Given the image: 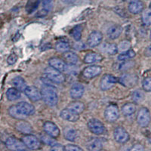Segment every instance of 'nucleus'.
Returning <instances> with one entry per match:
<instances>
[{
  "label": "nucleus",
  "instance_id": "f257e3e1",
  "mask_svg": "<svg viewBox=\"0 0 151 151\" xmlns=\"http://www.w3.org/2000/svg\"><path fill=\"white\" fill-rule=\"evenodd\" d=\"M43 101L45 104L50 106H54L58 101V96L55 88L52 86L45 85L41 90Z\"/></svg>",
  "mask_w": 151,
  "mask_h": 151
},
{
  "label": "nucleus",
  "instance_id": "f03ea898",
  "mask_svg": "<svg viewBox=\"0 0 151 151\" xmlns=\"http://www.w3.org/2000/svg\"><path fill=\"white\" fill-rule=\"evenodd\" d=\"M44 74L46 76V79L52 81L54 83L60 84L65 81V76L63 75V73L60 71L52 67L51 66L45 69Z\"/></svg>",
  "mask_w": 151,
  "mask_h": 151
},
{
  "label": "nucleus",
  "instance_id": "7ed1b4c3",
  "mask_svg": "<svg viewBox=\"0 0 151 151\" xmlns=\"http://www.w3.org/2000/svg\"><path fill=\"white\" fill-rule=\"evenodd\" d=\"M151 120L150 113L147 107H142L139 110L137 116V122L141 127L145 128L149 125Z\"/></svg>",
  "mask_w": 151,
  "mask_h": 151
},
{
  "label": "nucleus",
  "instance_id": "20e7f679",
  "mask_svg": "<svg viewBox=\"0 0 151 151\" xmlns=\"http://www.w3.org/2000/svg\"><path fill=\"white\" fill-rule=\"evenodd\" d=\"M16 108L19 113L22 116L24 119L27 118L29 116L33 115L35 113V107L33 104L27 103V102H20L15 105Z\"/></svg>",
  "mask_w": 151,
  "mask_h": 151
},
{
  "label": "nucleus",
  "instance_id": "39448f33",
  "mask_svg": "<svg viewBox=\"0 0 151 151\" xmlns=\"http://www.w3.org/2000/svg\"><path fill=\"white\" fill-rule=\"evenodd\" d=\"M104 117L110 122L116 121L119 117V110L116 104H110L106 106L104 111Z\"/></svg>",
  "mask_w": 151,
  "mask_h": 151
},
{
  "label": "nucleus",
  "instance_id": "423d86ee",
  "mask_svg": "<svg viewBox=\"0 0 151 151\" xmlns=\"http://www.w3.org/2000/svg\"><path fill=\"white\" fill-rule=\"evenodd\" d=\"M88 128L91 133L100 135L104 133L105 127L104 124L97 119H91L88 122Z\"/></svg>",
  "mask_w": 151,
  "mask_h": 151
},
{
  "label": "nucleus",
  "instance_id": "0eeeda50",
  "mask_svg": "<svg viewBox=\"0 0 151 151\" xmlns=\"http://www.w3.org/2000/svg\"><path fill=\"white\" fill-rule=\"evenodd\" d=\"M22 141L27 148L30 150H38L41 147V142L36 136L33 134H25L22 137Z\"/></svg>",
  "mask_w": 151,
  "mask_h": 151
},
{
  "label": "nucleus",
  "instance_id": "6e6552de",
  "mask_svg": "<svg viewBox=\"0 0 151 151\" xmlns=\"http://www.w3.org/2000/svg\"><path fill=\"white\" fill-rule=\"evenodd\" d=\"M117 83V79L111 74H106L101 78L100 82V87L103 91L110 89Z\"/></svg>",
  "mask_w": 151,
  "mask_h": 151
},
{
  "label": "nucleus",
  "instance_id": "1a4fd4ad",
  "mask_svg": "<svg viewBox=\"0 0 151 151\" xmlns=\"http://www.w3.org/2000/svg\"><path fill=\"white\" fill-rule=\"evenodd\" d=\"M5 146L11 150H24L27 147L25 146L22 140L20 141L14 137H9L5 141Z\"/></svg>",
  "mask_w": 151,
  "mask_h": 151
},
{
  "label": "nucleus",
  "instance_id": "9d476101",
  "mask_svg": "<svg viewBox=\"0 0 151 151\" xmlns=\"http://www.w3.org/2000/svg\"><path fill=\"white\" fill-rule=\"evenodd\" d=\"M113 137L116 141L119 144H125L129 140V134L128 132L124 128L119 126L114 130Z\"/></svg>",
  "mask_w": 151,
  "mask_h": 151
},
{
  "label": "nucleus",
  "instance_id": "9b49d317",
  "mask_svg": "<svg viewBox=\"0 0 151 151\" xmlns=\"http://www.w3.org/2000/svg\"><path fill=\"white\" fill-rule=\"evenodd\" d=\"M24 94L32 101H38L42 99L41 91L35 86H27L24 90Z\"/></svg>",
  "mask_w": 151,
  "mask_h": 151
},
{
  "label": "nucleus",
  "instance_id": "f8f14e48",
  "mask_svg": "<svg viewBox=\"0 0 151 151\" xmlns=\"http://www.w3.org/2000/svg\"><path fill=\"white\" fill-rule=\"evenodd\" d=\"M43 130L45 132V134L52 136V137H55V138L60 135V130H59L58 127L57 126L56 124L52 122H50V121L45 122L44 123Z\"/></svg>",
  "mask_w": 151,
  "mask_h": 151
},
{
  "label": "nucleus",
  "instance_id": "ddd939ff",
  "mask_svg": "<svg viewBox=\"0 0 151 151\" xmlns=\"http://www.w3.org/2000/svg\"><path fill=\"white\" fill-rule=\"evenodd\" d=\"M103 35L99 31H93L89 34L87 40V44L89 47H96L101 42Z\"/></svg>",
  "mask_w": 151,
  "mask_h": 151
},
{
  "label": "nucleus",
  "instance_id": "4468645a",
  "mask_svg": "<svg viewBox=\"0 0 151 151\" xmlns=\"http://www.w3.org/2000/svg\"><path fill=\"white\" fill-rule=\"evenodd\" d=\"M102 71L101 67L97 65H93L87 67L83 70V76L87 79H92L97 76L100 75Z\"/></svg>",
  "mask_w": 151,
  "mask_h": 151
},
{
  "label": "nucleus",
  "instance_id": "2eb2a0df",
  "mask_svg": "<svg viewBox=\"0 0 151 151\" xmlns=\"http://www.w3.org/2000/svg\"><path fill=\"white\" fill-rule=\"evenodd\" d=\"M119 82L125 87H133L137 82V77L133 74H124L119 79Z\"/></svg>",
  "mask_w": 151,
  "mask_h": 151
},
{
  "label": "nucleus",
  "instance_id": "dca6fc26",
  "mask_svg": "<svg viewBox=\"0 0 151 151\" xmlns=\"http://www.w3.org/2000/svg\"><path fill=\"white\" fill-rule=\"evenodd\" d=\"M60 116L63 119L69 122H76L79 119V114L74 113L70 109L67 108L62 110L60 113Z\"/></svg>",
  "mask_w": 151,
  "mask_h": 151
},
{
  "label": "nucleus",
  "instance_id": "f3484780",
  "mask_svg": "<svg viewBox=\"0 0 151 151\" xmlns=\"http://www.w3.org/2000/svg\"><path fill=\"white\" fill-rule=\"evenodd\" d=\"M85 92V88L80 83L74 84L70 90V95L73 99H79L83 97Z\"/></svg>",
  "mask_w": 151,
  "mask_h": 151
},
{
  "label": "nucleus",
  "instance_id": "a211bd4d",
  "mask_svg": "<svg viewBox=\"0 0 151 151\" xmlns=\"http://www.w3.org/2000/svg\"><path fill=\"white\" fill-rule=\"evenodd\" d=\"M48 64L53 68L56 69L60 72H64L67 70V64L64 60L58 58H52L48 60Z\"/></svg>",
  "mask_w": 151,
  "mask_h": 151
},
{
  "label": "nucleus",
  "instance_id": "6ab92c4d",
  "mask_svg": "<svg viewBox=\"0 0 151 151\" xmlns=\"http://www.w3.org/2000/svg\"><path fill=\"white\" fill-rule=\"evenodd\" d=\"M144 5L141 1L139 0H134L132 1L129 5V11L133 14H139L144 10Z\"/></svg>",
  "mask_w": 151,
  "mask_h": 151
},
{
  "label": "nucleus",
  "instance_id": "aec40b11",
  "mask_svg": "<svg viewBox=\"0 0 151 151\" xmlns=\"http://www.w3.org/2000/svg\"><path fill=\"white\" fill-rule=\"evenodd\" d=\"M103 147V143L100 138L92 137L87 143V149L88 150H100Z\"/></svg>",
  "mask_w": 151,
  "mask_h": 151
},
{
  "label": "nucleus",
  "instance_id": "412c9836",
  "mask_svg": "<svg viewBox=\"0 0 151 151\" xmlns=\"http://www.w3.org/2000/svg\"><path fill=\"white\" fill-rule=\"evenodd\" d=\"M16 129L24 134H31V132L33 131V129H32V126H31L30 124L28 123L26 121L23 120H21L16 124Z\"/></svg>",
  "mask_w": 151,
  "mask_h": 151
},
{
  "label": "nucleus",
  "instance_id": "4be33fe9",
  "mask_svg": "<svg viewBox=\"0 0 151 151\" xmlns=\"http://www.w3.org/2000/svg\"><path fill=\"white\" fill-rule=\"evenodd\" d=\"M122 33V27L119 25H113L110 27L106 31V34L111 40H116L119 37Z\"/></svg>",
  "mask_w": 151,
  "mask_h": 151
},
{
  "label": "nucleus",
  "instance_id": "5701e85b",
  "mask_svg": "<svg viewBox=\"0 0 151 151\" xmlns=\"http://www.w3.org/2000/svg\"><path fill=\"white\" fill-rule=\"evenodd\" d=\"M102 59H103V58L101 55L91 52V53L87 54L85 56L84 62L86 64H94V63H97V62H101Z\"/></svg>",
  "mask_w": 151,
  "mask_h": 151
},
{
  "label": "nucleus",
  "instance_id": "b1692460",
  "mask_svg": "<svg viewBox=\"0 0 151 151\" xmlns=\"http://www.w3.org/2000/svg\"><path fill=\"white\" fill-rule=\"evenodd\" d=\"M21 91L17 89V88H10L6 91V97H7L8 100L11 101H17L19 98H21Z\"/></svg>",
  "mask_w": 151,
  "mask_h": 151
},
{
  "label": "nucleus",
  "instance_id": "393cba45",
  "mask_svg": "<svg viewBox=\"0 0 151 151\" xmlns=\"http://www.w3.org/2000/svg\"><path fill=\"white\" fill-rule=\"evenodd\" d=\"M67 108L73 111L74 113L77 114H81L85 110V105L83 102L81 101H73L71 102L67 106Z\"/></svg>",
  "mask_w": 151,
  "mask_h": 151
},
{
  "label": "nucleus",
  "instance_id": "a878e982",
  "mask_svg": "<svg viewBox=\"0 0 151 151\" xmlns=\"http://www.w3.org/2000/svg\"><path fill=\"white\" fill-rule=\"evenodd\" d=\"M63 57H64V60L67 61V64H71V65H75L79 61V58H78L77 55H76L74 52H70V51L64 52Z\"/></svg>",
  "mask_w": 151,
  "mask_h": 151
},
{
  "label": "nucleus",
  "instance_id": "bb28decb",
  "mask_svg": "<svg viewBox=\"0 0 151 151\" xmlns=\"http://www.w3.org/2000/svg\"><path fill=\"white\" fill-rule=\"evenodd\" d=\"M64 137L69 141H75L77 138V132L74 129L70 127H67L64 131Z\"/></svg>",
  "mask_w": 151,
  "mask_h": 151
},
{
  "label": "nucleus",
  "instance_id": "cd10ccee",
  "mask_svg": "<svg viewBox=\"0 0 151 151\" xmlns=\"http://www.w3.org/2000/svg\"><path fill=\"white\" fill-rule=\"evenodd\" d=\"M136 111V105L134 103H127L124 104L122 107V113L125 116L134 114Z\"/></svg>",
  "mask_w": 151,
  "mask_h": 151
},
{
  "label": "nucleus",
  "instance_id": "c85d7f7f",
  "mask_svg": "<svg viewBox=\"0 0 151 151\" xmlns=\"http://www.w3.org/2000/svg\"><path fill=\"white\" fill-rule=\"evenodd\" d=\"M12 84L14 85V87L17 88V89L23 91H24L25 88L27 87L25 80L22 77H21V76H16V77H14L13 80H12Z\"/></svg>",
  "mask_w": 151,
  "mask_h": 151
},
{
  "label": "nucleus",
  "instance_id": "c756f323",
  "mask_svg": "<svg viewBox=\"0 0 151 151\" xmlns=\"http://www.w3.org/2000/svg\"><path fill=\"white\" fill-rule=\"evenodd\" d=\"M141 21L145 26H150L151 25V9H146L142 12L141 15Z\"/></svg>",
  "mask_w": 151,
  "mask_h": 151
},
{
  "label": "nucleus",
  "instance_id": "7c9ffc66",
  "mask_svg": "<svg viewBox=\"0 0 151 151\" xmlns=\"http://www.w3.org/2000/svg\"><path fill=\"white\" fill-rule=\"evenodd\" d=\"M135 56V52L133 50H129L127 52H122L120 55L118 56V60L120 61H125V60H128L129 59L133 58Z\"/></svg>",
  "mask_w": 151,
  "mask_h": 151
},
{
  "label": "nucleus",
  "instance_id": "2f4dec72",
  "mask_svg": "<svg viewBox=\"0 0 151 151\" xmlns=\"http://www.w3.org/2000/svg\"><path fill=\"white\" fill-rule=\"evenodd\" d=\"M70 48V46L69 45V43L66 42H58L55 45V49L57 52H61V53L68 52Z\"/></svg>",
  "mask_w": 151,
  "mask_h": 151
},
{
  "label": "nucleus",
  "instance_id": "473e14b6",
  "mask_svg": "<svg viewBox=\"0 0 151 151\" xmlns=\"http://www.w3.org/2000/svg\"><path fill=\"white\" fill-rule=\"evenodd\" d=\"M82 32H83V27L81 26H76L71 31V36L75 40L79 41L82 38Z\"/></svg>",
  "mask_w": 151,
  "mask_h": 151
},
{
  "label": "nucleus",
  "instance_id": "72a5a7b5",
  "mask_svg": "<svg viewBox=\"0 0 151 151\" xmlns=\"http://www.w3.org/2000/svg\"><path fill=\"white\" fill-rule=\"evenodd\" d=\"M9 113L11 116L13 117V118H14V119H18V120H24V119L22 117V116H21V114L19 113V112L17 111L15 105H14V106H12L9 107Z\"/></svg>",
  "mask_w": 151,
  "mask_h": 151
},
{
  "label": "nucleus",
  "instance_id": "f704fd0d",
  "mask_svg": "<svg viewBox=\"0 0 151 151\" xmlns=\"http://www.w3.org/2000/svg\"><path fill=\"white\" fill-rule=\"evenodd\" d=\"M131 46L132 45H131L130 42L128 41V40H122L118 45L119 51H120L121 52H127V51L130 50Z\"/></svg>",
  "mask_w": 151,
  "mask_h": 151
},
{
  "label": "nucleus",
  "instance_id": "c9c22d12",
  "mask_svg": "<svg viewBox=\"0 0 151 151\" xmlns=\"http://www.w3.org/2000/svg\"><path fill=\"white\" fill-rule=\"evenodd\" d=\"M42 141L43 143H45L47 145H49V146L52 147L54 146L55 144H57L56 141L55 140V137H52V136L48 135L46 134V135H42L41 136Z\"/></svg>",
  "mask_w": 151,
  "mask_h": 151
},
{
  "label": "nucleus",
  "instance_id": "e433bc0d",
  "mask_svg": "<svg viewBox=\"0 0 151 151\" xmlns=\"http://www.w3.org/2000/svg\"><path fill=\"white\" fill-rule=\"evenodd\" d=\"M144 98V93L141 90H136L132 93V99L135 103H139V102L142 101Z\"/></svg>",
  "mask_w": 151,
  "mask_h": 151
},
{
  "label": "nucleus",
  "instance_id": "4c0bfd02",
  "mask_svg": "<svg viewBox=\"0 0 151 151\" xmlns=\"http://www.w3.org/2000/svg\"><path fill=\"white\" fill-rule=\"evenodd\" d=\"M106 51L110 55H116L119 51L118 45H116V44H113H113H109V45H106Z\"/></svg>",
  "mask_w": 151,
  "mask_h": 151
},
{
  "label": "nucleus",
  "instance_id": "58836bf2",
  "mask_svg": "<svg viewBox=\"0 0 151 151\" xmlns=\"http://www.w3.org/2000/svg\"><path fill=\"white\" fill-rule=\"evenodd\" d=\"M39 2H40V0H30L27 5V8L28 12L31 13L33 11H34L38 7Z\"/></svg>",
  "mask_w": 151,
  "mask_h": 151
},
{
  "label": "nucleus",
  "instance_id": "ea45409f",
  "mask_svg": "<svg viewBox=\"0 0 151 151\" xmlns=\"http://www.w3.org/2000/svg\"><path fill=\"white\" fill-rule=\"evenodd\" d=\"M142 87L144 91H151V77H147L143 80Z\"/></svg>",
  "mask_w": 151,
  "mask_h": 151
},
{
  "label": "nucleus",
  "instance_id": "a19ab883",
  "mask_svg": "<svg viewBox=\"0 0 151 151\" xmlns=\"http://www.w3.org/2000/svg\"><path fill=\"white\" fill-rule=\"evenodd\" d=\"M53 5V0H42L43 11L45 12H48L52 8Z\"/></svg>",
  "mask_w": 151,
  "mask_h": 151
},
{
  "label": "nucleus",
  "instance_id": "79ce46f5",
  "mask_svg": "<svg viewBox=\"0 0 151 151\" xmlns=\"http://www.w3.org/2000/svg\"><path fill=\"white\" fill-rule=\"evenodd\" d=\"M133 63L132 61H129V60H125V61L121 64L119 65V70H127V69L131 68V67L133 66Z\"/></svg>",
  "mask_w": 151,
  "mask_h": 151
},
{
  "label": "nucleus",
  "instance_id": "37998d69",
  "mask_svg": "<svg viewBox=\"0 0 151 151\" xmlns=\"http://www.w3.org/2000/svg\"><path fill=\"white\" fill-rule=\"evenodd\" d=\"M17 55H15L14 54H12L8 58V60L7 62L8 64H10V65H12V64H14L16 61H17Z\"/></svg>",
  "mask_w": 151,
  "mask_h": 151
},
{
  "label": "nucleus",
  "instance_id": "c03bdc74",
  "mask_svg": "<svg viewBox=\"0 0 151 151\" xmlns=\"http://www.w3.org/2000/svg\"><path fill=\"white\" fill-rule=\"evenodd\" d=\"M65 150H83V149L76 145L73 144H68L65 147Z\"/></svg>",
  "mask_w": 151,
  "mask_h": 151
},
{
  "label": "nucleus",
  "instance_id": "a18cd8bd",
  "mask_svg": "<svg viewBox=\"0 0 151 151\" xmlns=\"http://www.w3.org/2000/svg\"><path fill=\"white\" fill-rule=\"evenodd\" d=\"M52 150H65V147H63L61 144H56L52 147Z\"/></svg>",
  "mask_w": 151,
  "mask_h": 151
},
{
  "label": "nucleus",
  "instance_id": "49530a36",
  "mask_svg": "<svg viewBox=\"0 0 151 151\" xmlns=\"http://www.w3.org/2000/svg\"><path fill=\"white\" fill-rule=\"evenodd\" d=\"M144 147L141 145V144H135L134 147H132L131 148V150H144Z\"/></svg>",
  "mask_w": 151,
  "mask_h": 151
},
{
  "label": "nucleus",
  "instance_id": "de8ad7c7",
  "mask_svg": "<svg viewBox=\"0 0 151 151\" xmlns=\"http://www.w3.org/2000/svg\"><path fill=\"white\" fill-rule=\"evenodd\" d=\"M145 55L147 56H150L151 55V45H150L149 47H147L146 49V52H145Z\"/></svg>",
  "mask_w": 151,
  "mask_h": 151
},
{
  "label": "nucleus",
  "instance_id": "09e8293b",
  "mask_svg": "<svg viewBox=\"0 0 151 151\" xmlns=\"http://www.w3.org/2000/svg\"><path fill=\"white\" fill-rule=\"evenodd\" d=\"M60 1L64 4H71L73 2H74L75 0H60Z\"/></svg>",
  "mask_w": 151,
  "mask_h": 151
},
{
  "label": "nucleus",
  "instance_id": "8fccbe9b",
  "mask_svg": "<svg viewBox=\"0 0 151 151\" xmlns=\"http://www.w3.org/2000/svg\"><path fill=\"white\" fill-rule=\"evenodd\" d=\"M147 138H148V141H149V142L151 144V132H150L149 134H148Z\"/></svg>",
  "mask_w": 151,
  "mask_h": 151
},
{
  "label": "nucleus",
  "instance_id": "3c124183",
  "mask_svg": "<svg viewBox=\"0 0 151 151\" xmlns=\"http://www.w3.org/2000/svg\"><path fill=\"white\" fill-rule=\"evenodd\" d=\"M150 9H151V3H150Z\"/></svg>",
  "mask_w": 151,
  "mask_h": 151
},
{
  "label": "nucleus",
  "instance_id": "603ef678",
  "mask_svg": "<svg viewBox=\"0 0 151 151\" xmlns=\"http://www.w3.org/2000/svg\"><path fill=\"white\" fill-rule=\"evenodd\" d=\"M150 39H151V31H150Z\"/></svg>",
  "mask_w": 151,
  "mask_h": 151
}]
</instances>
